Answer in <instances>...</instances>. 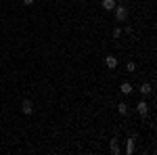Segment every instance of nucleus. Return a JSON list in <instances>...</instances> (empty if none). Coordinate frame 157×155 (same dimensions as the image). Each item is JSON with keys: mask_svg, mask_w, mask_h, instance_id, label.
Wrapping results in <instances>:
<instances>
[{"mask_svg": "<svg viewBox=\"0 0 157 155\" xmlns=\"http://www.w3.org/2000/svg\"><path fill=\"white\" fill-rule=\"evenodd\" d=\"M113 15H115V21L117 23H124V21H128V6H124V4H115V9H113Z\"/></svg>", "mask_w": 157, "mask_h": 155, "instance_id": "obj_1", "label": "nucleus"}, {"mask_svg": "<svg viewBox=\"0 0 157 155\" xmlns=\"http://www.w3.org/2000/svg\"><path fill=\"white\" fill-rule=\"evenodd\" d=\"M134 143H136L134 136H128V138L124 141V153H126V155H132L134 153Z\"/></svg>", "mask_w": 157, "mask_h": 155, "instance_id": "obj_2", "label": "nucleus"}, {"mask_svg": "<svg viewBox=\"0 0 157 155\" xmlns=\"http://www.w3.org/2000/svg\"><path fill=\"white\" fill-rule=\"evenodd\" d=\"M136 113H138V115H140V118H145L147 113H149V103H147L145 99H143V101H138V103H136Z\"/></svg>", "mask_w": 157, "mask_h": 155, "instance_id": "obj_3", "label": "nucleus"}, {"mask_svg": "<svg viewBox=\"0 0 157 155\" xmlns=\"http://www.w3.org/2000/svg\"><path fill=\"white\" fill-rule=\"evenodd\" d=\"M21 111H23L25 115H32V113H34V103H32V101H23V103H21Z\"/></svg>", "mask_w": 157, "mask_h": 155, "instance_id": "obj_4", "label": "nucleus"}, {"mask_svg": "<svg viewBox=\"0 0 157 155\" xmlns=\"http://www.w3.org/2000/svg\"><path fill=\"white\" fill-rule=\"evenodd\" d=\"M120 90H121V95H128V96H130V95H132V92H134V86H132V84H130V82H121Z\"/></svg>", "mask_w": 157, "mask_h": 155, "instance_id": "obj_5", "label": "nucleus"}, {"mask_svg": "<svg viewBox=\"0 0 157 155\" xmlns=\"http://www.w3.org/2000/svg\"><path fill=\"white\" fill-rule=\"evenodd\" d=\"M138 92L143 96H149L153 92V86H151V84H140V86H138Z\"/></svg>", "mask_w": 157, "mask_h": 155, "instance_id": "obj_6", "label": "nucleus"}, {"mask_svg": "<svg viewBox=\"0 0 157 155\" xmlns=\"http://www.w3.org/2000/svg\"><path fill=\"white\" fill-rule=\"evenodd\" d=\"M109 149H111V153H113V155H120V153H121L117 138H111V143H109Z\"/></svg>", "mask_w": 157, "mask_h": 155, "instance_id": "obj_7", "label": "nucleus"}, {"mask_svg": "<svg viewBox=\"0 0 157 155\" xmlns=\"http://www.w3.org/2000/svg\"><path fill=\"white\" fill-rule=\"evenodd\" d=\"M105 65H107L109 69H115V67H117V57H113V55L105 57Z\"/></svg>", "mask_w": 157, "mask_h": 155, "instance_id": "obj_8", "label": "nucleus"}, {"mask_svg": "<svg viewBox=\"0 0 157 155\" xmlns=\"http://www.w3.org/2000/svg\"><path fill=\"white\" fill-rule=\"evenodd\" d=\"M115 4H117L115 0H103V2H101L103 11H113V9H115Z\"/></svg>", "mask_w": 157, "mask_h": 155, "instance_id": "obj_9", "label": "nucleus"}, {"mask_svg": "<svg viewBox=\"0 0 157 155\" xmlns=\"http://www.w3.org/2000/svg\"><path fill=\"white\" fill-rule=\"evenodd\" d=\"M117 111H120L121 115H128V113H130V107H128V103H126V101L117 103Z\"/></svg>", "mask_w": 157, "mask_h": 155, "instance_id": "obj_10", "label": "nucleus"}, {"mask_svg": "<svg viewBox=\"0 0 157 155\" xmlns=\"http://www.w3.org/2000/svg\"><path fill=\"white\" fill-rule=\"evenodd\" d=\"M126 67H128V72H136V63H134V61H128Z\"/></svg>", "mask_w": 157, "mask_h": 155, "instance_id": "obj_11", "label": "nucleus"}, {"mask_svg": "<svg viewBox=\"0 0 157 155\" xmlns=\"http://www.w3.org/2000/svg\"><path fill=\"white\" fill-rule=\"evenodd\" d=\"M120 36H121V27H113V38L117 40Z\"/></svg>", "mask_w": 157, "mask_h": 155, "instance_id": "obj_12", "label": "nucleus"}, {"mask_svg": "<svg viewBox=\"0 0 157 155\" xmlns=\"http://www.w3.org/2000/svg\"><path fill=\"white\" fill-rule=\"evenodd\" d=\"M23 4H25V6H32V4H34V0H23Z\"/></svg>", "mask_w": 157, "mask_h": 155, "instance_id": "obj_13", "label": "nucleus"}]
</instances>
